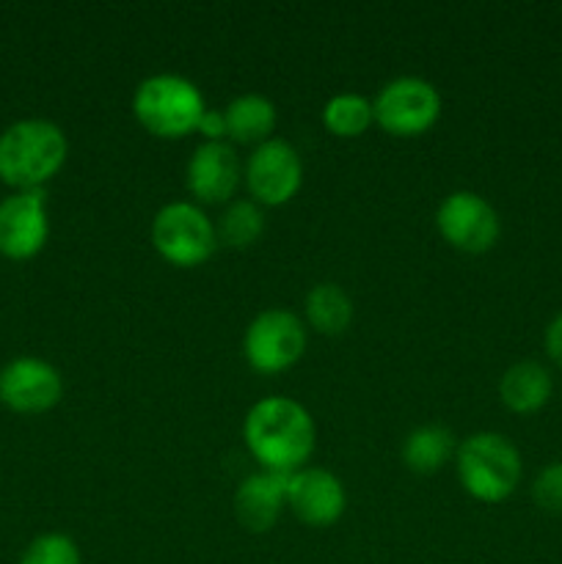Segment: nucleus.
<instances>
[{
    "instance_id": "f257e3e1",
    "label": "nucleus",
    "mask_w": 562,
    "mask_h": 564,
    "mask_svg": "<svg viewBox=\"0 0 562 564\" xmlns=\"http://www.w3.org/2000/svg\"><path fill=\"white\" fill-rule=\"evenodd\" d=\"M242 441L262 471L290 474L306 468L317 441V427L306 408L292 397H264L242 419Z\"/></svg>"
},
{
    "instance_id": "f03ea898",
    "label": "nucleus",
    "mask_w": 562,
    "mask_h": 564,
    "mask_svg": "<svg viewBox=\"0 0 562 564\" xmlns=\"http://www.w3.org/2000/svg\"><path fill=\"white\" fill-rule=\"evenodd\" d=\"M69 141L61 124L39 116L17 119L0 132V182L14 191H44L64 169Z\"/></svg>"
},
{
    "instance_id": "7ed1b4c3",
    "label": "nucleus",
    "mask_w": 562,
    "mask_h": 564,
    "mask_svg": "<svg viewBox=\"0 0 562 564\" xmlns=\"http://www.w3.org/2000/svg\"><path fill=\"white\" fill-rule=\"evenodd\" d=\"M207 102L191 77L158 72L143 77L132 91V116L154 138L180 141L196 132Z\"/></svg>"
},
{
    "instance_id": "20e7f679",
    "label": "nucleus",
    "mask_w": 562,
    "mask_h": 564,
    "mask_svg": "<svg viewBox=\"0 0 562 564\" xmlns=\"http://www.w3.org/2000/svg\"><path fill=\"white\" fill-rule=\"evenodd\" d=\"M455 474L472 499L501 505L521 485V452L501 433H474L457 444Z\"/></svg>"
},
{
    "instance_id": "39448f33",
    "label": "nucleus",
    "mask_w": 562,
    "mask_h": 564,
    "mask_svg": "<svg viewBox=\"0 0 562 564\" xmlns=\"http://www.w3.org/2000/svg\"><path fill=\"white\" fill-rule=\"evenodd\" d=\"M149 237L160 259L182 270L202 268L218 248L215 224L196 202L163 204L154 213Z\"/></svg>"
},
{
    "instance_id": "423d86ee",
    "label": "nucleus",
    "mask_w": 562,
    "mask_h": 564,
    "mask_svg": "<svg viewBox=\"0 0 562 564\" xmlns=\"http://www.w3.org/2000/svg\"><path fill=\"white\" fill-rule=\"evenodd\" d=\"M309 345L303 317L290 308H264L242 334V356L259 375H281L295 367Z\"/></svg>"
},
{
    "instance_id": "0eeeda50",
    "label": "nucleus",
    "mask_w": 562,
    "mask_h": 564,
    "mask_svg": "<svg viewBox=\"0 0 562 564\" xmlns=\"http://www.w3.org/2000/svg\"><path fill=\"white\" fill-rule=\"evenodd\" d=\"M375 124L395 138H417L441 119V94L424 77L402 75L386 83L372 99Z\"/></svg>"
},
{
    "instance_id": "6e6552de",
    "label": "nucleus",
    "mask_w": 562,
    "mask_h": 564,
    "mask_svg": "<svg viewBox=\"0 0 562 564\" xmlns=\"http://www.w3.org/2000/svg\"><path fill=\"white\" fill-rule=\"evenodd\" d=\"M251 202L259 207H281L292 202L303 185V160L301 152L287 138H270L251 149L246 165H242Z\"/></svg>"
},
{
    "instance_id": "1a4fd4ad",
    "label": "nucleus",
    "mask_w": 562,
    "mask_h": 564,
    "mask_svg": "<svg viewBox=\"0 0 562 564\" xmlns=\"http://www.w3.org/2000/svg\"><path fill=\"white\" fill-rule=\"evenodd\" d=\"M435 229L455 251L485 253L499 242L501 218L479 193L455 191L435 209Z\"/></svg>"
},
{
    "instance_id": "9d476101",
    "label": "nucleus",
    "mask_w": 562,
    "mask_h": 564,
    "mask_svg": "<svg viewBox=\"0 0 562 564\" xmlns=\"http://www.w3.org/2000/svg\"><path fill=\"white\" fill-rule=\"evenodd\" d=\"M64 397V378L50 361L17 356L0 367V405L20 416L53 411Z\"/></svg>"
},
{
    "instance_id": "9b49d317",
    "label": "nucleus",
    "mask_w": 562,
    "mask_h": 564,
    "mask_svg": "<svg viewBox=\"0 0 562 564\" xmlns=\"http://www.w3.org/2000/svg\"><path fill=\"white\" fill-rule=\"evenodd\" d=\"M50 213L44 191H14L0 198V257L28 262L47 246Z\"/></svg>"
},
{
    "instance_id": "f8f14e48",
    "label": "nucleus",
    "mask_w": 562,
    "mask_h": 564,
    "mask_svg": "<svg viewBox=\"0 0 562 564\" xmlns=\"http://www.w3.org/2000/svg\"><path fill=\"white\" fill-rule=\"evenodd\" d=\"M287 510L312 529L334 527L347 510L342 479L328 468L306 466L287 477Z\"/></svg>"
},
{
    "instance_id": "ddd939ff",
    "label": "nucleus",
    "mask_w": 562,
    "mask_h": 564,
    "mask_svg": "<svg viewBox=\"0 0 562 564\" xmlns=\"http://www.w3.org/2000/svg\"><path fill=\"white\" fill-rule=\"evenodd\" d=\"M242 182V163L229 141H204L185 165V187L196 204H229Z\"/></svg>"
},
{
    "instance_id": "4468645a",
    "label": "nucleus",
    "mask_w": 562,
    "mask_h": 564,
    "mask_svg": "<svg viewBox=\"0 0 562 564\" xmlns=\"http://www.w3.org/2000/svg\"><path fill=\"white\" fill-rule=\"evenodd\" d=\"M231 507L246 532L268 534L287 510V477L273 471L251 474L237 485Z\"/></svg>"
},
{
    "instance_id": "2eb2a0df",
    "label": "nucleus",
    "mask_w": 562,
    "mask_h": 564,
    "mask_svg": "<svg viewBox=\"0 0 562 564\" xmlns=\"http://www.w3.org/2000/svg\"><path fill=\"white\" fill-rule=\"evenodd\" d=\"M554 394V378L540 361H518L499 378V400L507 411L529 416L549 405Z\"/></svg>"
},
{
    "instance_id": "dca6fc26",
    "label": "nucleus",
    "mask_w": 562,
    "mask_h": 564,
    "mask_svg": "<svg viewBox=\"0 0 562 564\" xmlns=\"http://www.w3.org/2000/svg\"><path fill=\"white\" fill-rule=\"evenodd\" d=\"M226 127H229V143H242V147H259L270 141L279 127V110L273 99L264 94L246 91L231 99L224 108Z\"/></svg>"
},
{
    "instance_id": "f3484780",
    "label": "nucleus",
    "mask_w": 562,
    "mask_h": 564,
    "mask_svg": "<svg viewBox=\"0 0 562 564\" xmlns=\"http://www.w3.org/2000/svg\"><path fill=\"white\" fill-rule=\"evenodd\" d=\"M457 441L444 424H422L402 441V463L413 474H435L455 460Z\"/></svg>"
},
{
    "instance_id": "a211bd4d",
    "label": "nucleus",
    "mask_w": 562,
    "mask_h": 564,
    "mask_svg": "<svg viewBox=\"0 0 562 564\" xmlns=\"http://www.w3.org/2000/svg\"><path fill=\"white\" fill-rule=\"evenodd\" d=\"M353 297L334 281H320L309 290L306 303H303V323L306 328L317 330L323 336H339L350 328L353 323Z\"/></svg>"
},
{
    "instance_id": "6ab92c4d",
    "label": "nucleus",
    "mask_w": 562,
    "mask_h": 564,
    "mask_svg": "<svg viewBox=\"0 0 562 564\" xmlns=\"http://www.w3.org/2000/svg\"><path fill=\"white\" fill-rule=\"evenodd\" d=\"M323 124L336 138H361L375 124L372 99L358 91L334 94L323 105Z\"/></svg>"
},
{
    "instance_id": "aec40b11",
    "label": "nucleus",
    "mask_w": 562,
    "mask_h": 564,
    "mask_svg": "<svg viewBox=\"0 0 562 564\" xmlns=\"http://www.w3.org/2000/svg\"><path fill=\"white\" fill-rule=\"evenodd\" d=\"M215 231H218V242L229 248L253 246L264 231V209L251 198H235L224 207Z\"/></svg>"
},
{
    "instance_id": "412c9836",
    "label": "nucleus",
    "mask_w": 562,
    "mask_h": 564,
    "mask_svg": "<svg viewBox=\"0 0 562 564\" xmlns=\"http://www.w3.org/2000/svg\"><path fill=\"white\" fill-rule=\"evenodd\" d=\"M20 564H83V554L69 534L44 532L25 545Z\"/></svg>"
},
{
    "instance_id": "4be33fe9",
    "label": "nucleus",
    "mask_w": 562,
    "mask_h": 564,
    "mask_svg": "<svg viewBox=\"0 0 562 564\" xmlns=\"http://www.w3.org/2000/svg\"><path fill=\"white\" fill-rule=\"evenodd\" d=\"M532 501L543 512L562 516V457L545 466L532 482Z\"/></svg>"
},
{
    "instance_id": "5701e85b",
    "label": "nucleus",
    "mask_w": 562,
    "mask_h": 564,
    "mask_svg": "<svg viewBox=\"0 0 562 564\" xmlns=\"http://www.w3.org/2000/svg\"><path fill=\"white\" fill-rule=\"evenodd\" d=\"M198 135L204 138V141H229V127H226V113L224 110H215V108H207L204 110L202 121H198L196 127Z\"/></svg>"
},
{
    "instance_id": "b1692460",
    "label": "nucleus",
    "mask_w": 562,
    "mask_h": 564,
    "mask_svg": "<svg viewBox=\"0 0 562 564\" xmlns=\"http://www.w3.org/2000/svg\"><path fill=\"white\" fill-rule=\"evenodd\" d=\"M543 345L545 352H549L551 361L562 369V312L545 325V334H543Z\"/></svg>"
}]
</instances>
